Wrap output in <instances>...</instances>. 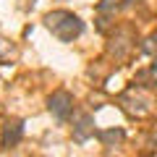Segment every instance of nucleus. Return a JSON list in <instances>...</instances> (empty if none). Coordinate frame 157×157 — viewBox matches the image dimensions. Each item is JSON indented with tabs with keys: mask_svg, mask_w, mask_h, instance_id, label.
Instances as JSON below:
<instances>
[{
	"mask_svg": "<svg viewBox=\"0 0 157 157\" xmlns=\"http://www.w3.org/2000/svg\"><path fill=\"white\" fill-rule=\"evenodd\" d=\"M47 110L58 118V121H68L73 113V97L68 92H52L47 100Z\"/></svg>",
	"mask_w": 157,
	"mask_h": 157,
	"instance_id": "2",
	"label": "nucleus"
},
{
	"mask_svg": "<svg viewBox=\"0 0 157 157\" xmlns=\"http://www.w3.org/2000/svg\"><path fill=\"white\" fill-rule=\"evenodd\" d=\"M45 24L60 42H73L76 37L84 34V21L71 11H52L45 16Z\"/></svg>",
	"mask_w": 157,
	"mask_h": 157,
	"instance_id": "1",
	"label": "nucleus"
},
{
	"mask_svg": "<svg viewBox=\"0 0 157 157\" xmlns=\"http://www.w3.org/2000/svg\"><path fill=\"white\" fill-rule=\"evenodd\" d=\"M92 123H94L92 115H81V118H78V126H73V139H76L78 144L86 141L92 134H94V126H92Z\"/></svg>",
	"mask_w": 157,
	"mask_h": 157,
	"instance_id": "4",
	"label": "nucleus"
},
{
	"mask_svg": "<svg viewBox=\"0 0 157 157\" xmlns=\"http://www.w3.org/2000/svg\"><path fill=\"white\" fill-rule=\"evenodd\" d=\"M97 139L102 141L105 147H110L113 141H121L123 139V131L121 128H107V131H97Z\"/></svg>",
	"mask_w": 157,
	"mask_h": 157,
	"instance_id": "5",
	"label": "nucleus"
},
{
	"mask_svg": "<svg viewBox=\"0 0 157 157\" xmlns=\"http://www.w3.org/2000/svg\"><path fill=\"white\" fill-rule=\"evenodd\" d=\"M24 139V121L21 118H8L3 123V134H0V147L3 149H11L18 141Z\"/></svg>",
	"mask_w": 157,
	"mask_h": 157,
	"instance_id": "3",
	"label": "nucleus"
}]
</instances>
